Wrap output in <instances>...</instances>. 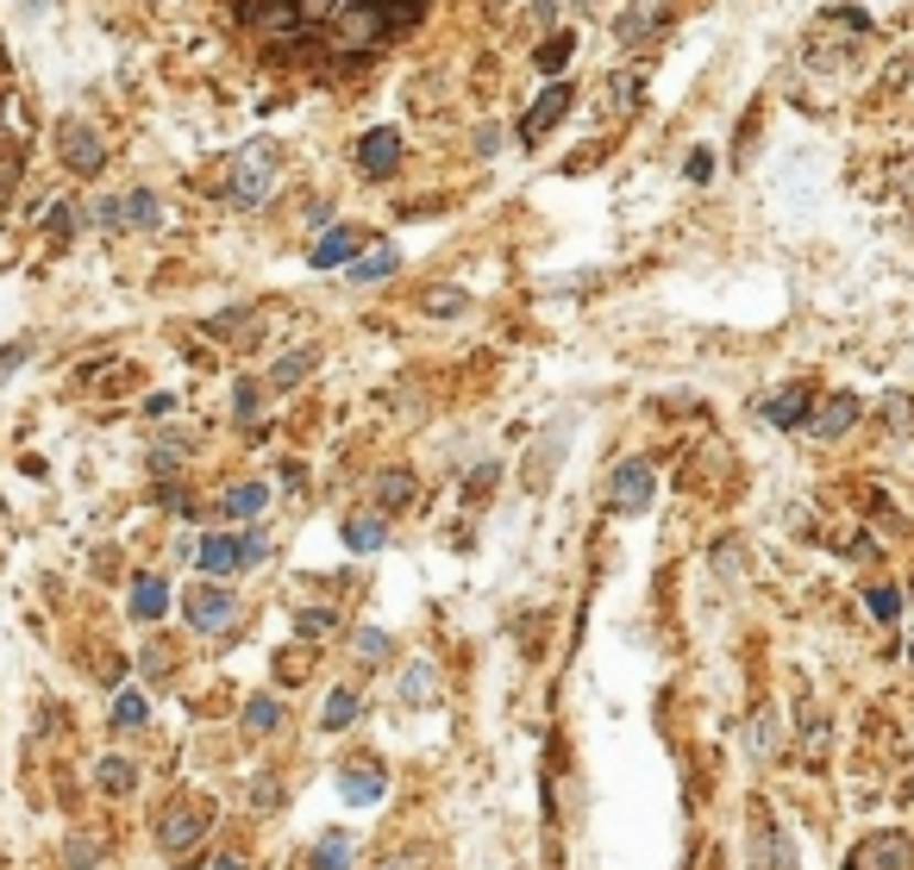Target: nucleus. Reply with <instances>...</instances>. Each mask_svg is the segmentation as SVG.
Here are the masks:
<instances>
[{
	"label": "nucleus",
	"mask_w": 914,
	"mask_h": 870,
	"mask_svg": "<svg viewBox=\"0 0 914 870\" xmlns=\"http://www.w3.org/2000/svg\"><path fill=\"white\" fill-rule=\"evenodd\" d=\"M276 163H282V151L270 138H251L245 151H233V163H226V201L233 207H264L276 189Z\"/></svg>",
	"instance_id": "1"
},
{
	"label": "nucleus",
	"mask_w": 914,
	"mask_h": 870,
	"mask_svg": "<svg viewBox=\"0 0 914 870\" xmlns=\"http://www.w3.org/2000/svg\"><path fill=\"white\" fill-rule=\"evenodd\" d=\"M214 827V802H170V808L157 814V851L163 858H182V851H195Z\"/></svg>",
	"instance_id": "2"
},
{
	"label": "nucleus",
	"mask_w": 914,
	"mask_h": 870,
	"mask_svg": "<svg viewBox=\"0 0 914 870\" xmlns=\"http://www.w3.org/2000/svg\"><path fill=\"white\" fill-rule=\"evenodd\" d=\"M383 32H389V13H383L376 0H345V7L332 13V39H338V51H376Z\"/></svg>",
	"instance_id": "3"
},
{
	"label": "nucleus",
	"mask_w": 914,
	"mask_h": 870,
	"mask_svg": "<svg viewBox=\"0 0 914 870\" xmlns=\"http://www.w3.org/2000/svg\"><path fill=\"white\" fill-rule=\"evenodd\" d=\"M57 157L69 175H100L107 170V138L88 119H57Z\"/></svg>",
	"instance_id": "4"
},
{
	"label": "nucleus",
	"mask_w": 914,
	"mask_h": 870,
	"mask_svg": "<svg viewBox=\"0 0 914 870\" xmlns=\"http://www.w3.org/2000/svg\"><path fill=\"white\" fill-rule=\"evenodd\" d=\"M182 614H189V626H195V633H226V626L238 620V595H233V589H226L219 577H214V582L201 577L195 595L182 601Z\"/></svg>",
	"instance_id": "5"
},
{
	"label": "nucleus",
	"mask_w": 914,
	"mask_h": 870,
	"mask_svg": "<svg viewBox=\"0 0 914 870\" xmlns=\"http://www.w3.org/2000/svg\"><path fill=\"white\" fill-rule=\"evenodd\" d=\"M607 502H614V514H645V507L658 502V476H652V464H621L614 470V483H607Z\"/></svg>",
	"instance_id": "6"
},
{
	"label": "nucleus",
	"mask_w": 914,
	"mask_h": 870,
	"mask_svg": "<svg viewBox=\"0 0 914 870\" xmlns=\"http://www.w3.org/2000/svg\"><path fill=\"white\" fill-rule=\"evenodd\" d=\"M570 100H577V95H570V82H551V88H545V95L533 100V114L520 119V144H539V138L570 114Z\"/></svg>",
	"instance_id": "7"
},
{
	"label": "nucleus",
	"mask_w": 914,
	"mask_h": 870,
	"mask_svg": "<svg viewBox=\"0 0 914 870\" xmlns=\"http://www.w3.org/2000/svg\"><path fill=\"white\" fill-rule=\"evenodd\" d=\"M395 163H401V132L395 126H370L357 138V170L364 175H395Z\"/></svg>",
	"instance_id": "8"
},
{
	"label": "nucleus",
	"mask_w": 914,
	"mask_h": 870,
	"mask_svg": "<svg viewBox=\"0 0 914 870\" xmlns=\"http://www.w3.org/2000/svg\"><path fill=\"white\" fill-rule=\"evenodd\" d=\"M383 790H389V771H383V764H345V771H338V795H345L351 808H376Z\"/></svg>",
	"instance_id": "9"
},
{
	"label": "nucleus",
	"mask_w": 914,
	"mask_h": 870,
	"mask_svg": "<svg viewBox=\"0 0 914 870\" xmlns=\"http://www.w3.org/2000/svg\"><path fill=\"white\" fill-rule=\"evenodd\" d=\"M195 558H201V577H233V570H245V539L207 533V539L195 545Z\"/></svg>",
	"instance_id": "10"
},
{
	"label": "nucleus",
	"mask_w": 914,
	"mask_h": 870,
	"mask_svg": "<svg viewBox=\"0 0 914 870\" xmlns=\"http://www.w3.org/2000/svg\"><path fill=\"white\" fill-rule=\"evenodd\" d=\"M126 608H132V620L157 626V620L170 614V582L157 577V570H138V577H132V601H126Z\"/></svg>",
	"instance_id": "11"
},
{
	"label": "nucleus",
	"mask_w": 914,
	"mask_h": 870,
	"mask_svg": "<svg viewBox=\"0 0 914 870\" xmlns=\"http://www.w3.org/2000/svg\"><path fill=\"white\" fill-rule=\"evenodd\" d=\"M908 864H914V846L908 839H895V833H883V839H871L846 870H908Z\"/></svg>",
	"instance_id": "12"
},
{
	"label": "nucleus",
	"mask_w": 914,
	"mask_h": 870,
	"mask_svg": "<svg viewBox=\"0 0 914 870\" xmlns=\"http://www.w3.org/2000/svg\"><path fill=\"white\" fill-rule=\"evenodd\" d=\"M351 257H357V226H326V238L308 251L313 270H345Z\"/></svg>",
	"instance_id": "13"
},
{
	"label": "nucleus",
	"mask_w": 914,
	"mask_h": 870,
	"mask_svg": "<svg viewBox=\"0 0 914 870\" xmlns=\"http://www.w3.org/2000/svg\"><path fill=\"white\" fill-rule=\"evenodd\" d=\"M852 426H858V395H834V401H827V407L815 413V420H808V432L834 445V439H846Z\"/></svg>",
	"instance_id": "14"
},
{
	"label": "nucleus",
	"mask_w": 914,
	"mask_h": 870,
	"mask_svg": "<svg viewBox=\"0 0 914 870\" xmlns=\"http://www.w3.org/2000/svg\"><path fill=\"white\" fill-rule=\"evenodd\" d=\"M752 870H789V839L777 820H752Z\"/></svg>",
	"instance_id": "15"
},
{
	"label": "nucleus",
	"mask_w": 914,
	"mask_h": 870,
	"mask_svg": "<svg viewBox=\"0 0 914 870\" xmlns=\"http://www.w3.org/2000/svg\"><path fill=\"white\" fill-rule=\"evenodd\" d=\"M119 226H132V233H157V226H163V207H157V194H151V189L119 194Z\"/></svg>",
	"instance_id": "16"
},
{
	"label": "nucleus",
	"mask_w": 914,
	"mask_h": 870,
	"mask_svg": "<svg viewBox=\"0 0 914 870\" xmlns=\"http://www.w3.org/2000/svg\"><path fill=\"white\" fill-rule=\"evenodd\" d=\"M264 507H270V483H233L226 502H219V514H226V520H257Z\"/></svg>",
	"instance_id": "17"
},
{
	"label": "nucleus",
	"mask_w": 914,
	"mask_h": 870,
	"mask_svg": "<svg viewBox=\"0 0 914 870\" xmlns=\"http://www.w3.org/2000/svg\"><path fill=\"white\" fill-rule=\"evenodd\" d=\"M251 25L264 32V39H294L301 32V13H294V0H264L251 13Z\"/></svg>",
	"instance_id": "18"
},
{
	"label": "nucleus",
	"mask_w": 914,
	"mask_h": 870,
	"mask_svg": "<svg viewBox=\"0 0 914 870\" xmlns=\"http://www.w3.org/2000/svg\"><path fill=\"white\" fill-rule=\"evenodd\" d=\"M551 458L564 464V432H545L539 445H533V464H526V488H533V495L551 488Z\"/></svg>",
	"instance_id": "19"
},
{
	"label": "nucleus",
	"mask_w": 914,
	"mask_h": 870,
	"mask_svg": "<svg viewBox=\"0 0 914 870\" xmlns=\"http://www.w3.org/2000/svg\"><path fill=\"white\" fill-rule=\"evenodd\" d=\"M764 420L783 426V432L808 426V388H783V395H771V401H764Z\"/></svg>",
	"instance_id": "20"
},
{
	"label": "nucleus",
	"mask_w": 914,
	"mask_h": 870,
	"mask_svg": "<svg viewBox=\"0 0 914 870\" xmlns=\"http://www.w3.org/2000/svg\"><path fill=\"white\" fill-rule=\"evenodd\" d=\"M370 495H376V514H401V507L413 502V476L408 470H383L370 483Z\"/></svg>",
	"instance_id": "21"
},
{
	"label": "nucleus",
	"mask_w": 914,
	"mask_h": 870,
	"mask_svg": "<svg viewBox=\"0 0 914 870\" xmlns=\"http://www.w3.org/2000/svg\"><path fill=\"white\" fill-rule=\"evenodd\" d=\"M345 270H351V282H389V276L401 270V251H389V245H370V257H351Z\"/></svg>",
	"instance_id": "22"
},
{
	"label": "nucleus",
	"mask_w": 914,
	"mask_h": 870,
	"mask_svg": "<svg viewBox=\"0 0 914 870\" xmlns=\"http://www.w3.org/2000/svg\"><path fill=\"white\" fill-rule=\"evenodd\" d=\"M383 539H389V514H351L345 520L351 551H383Z\"/></svg>",
	"instance_id": "23"
},
{
	"label": "nucleus",
	"mask_w": 914,
	"mask_h": 870,
	"mask_svg": "<svg viewBox=\"0 0 914 870\" xmlns=\"http://www.w3.org/2000/svg\"><path fill=\"white\" fill-rule=\"evenodd\" d=\"M464 308H470V294L451 289V282H432V289L420 294V313H427V320H458Z\"/></svg>",
	"instance_id": "24"
},
{
	"label": "nucleus",
	"mask_w": 914,
	"mask_h": 870,
	"mask_svg": "<svg viewBox=\"0 0 914 870\" xmlns=\"http://www.w3.org/2000/svg\"><path fill=\"white\" fill-rule=\"evenodd\" d=\"M100 790H107V795H132L138 790V764H132V758H119V752H107V758H100Z\"/></svg>",
	"instance_id": "25"
},
{
	"label": "nucleus",
	"mask_w": 914,
	"mask_h": 870,
	"mask_svg": "<svg viewBox=\"0 0 914 870\" xmlns=\"http://www.w3.org/2000/svg\"><path fill=\"white\" fill-rule=\"evenodd\" d=\"M357 715H364V696H357V689H332V696H326V715H320V720H326V733H345Z\"/></svg>",
	"instance_id": "26"
},
{
	"label": "nucleus",
	"mask_w": 914,
	"mask_h": 870,
	"mask_svg": "<svg viewBox=\"0 0 914 870\" xmlns=\"http://www.w3.org/2000/svg\"><path fill=\"white\" fill-rule=\"evenodd\" d=\"M238 720H245V733L264 739V733H276V727H282V701H276V696H251Z\"/></svg>",
	"instance_id": "27"
},
{
	"label": "nucleus",
	"mask_w": 914,
	"mask_h": 870,
	"mask_svg": "<svg viewBox=\"0 0 914 870\" xmlns=\"http://www.w3.org/2000/svg\"><path fill=\"white\" fill-rule=\"evenodd\" d=\"M570 51H577V32H551V39H545L539 51H533V63H539L545 76H558V69L570 63Z\"/></svg>",
	"instance_id": "28"
},
{
	"label": "nucleus",
	"mask_w": 914,
	"mask_h": 870,
	"mask_svg": "<svg viewBox=\"0 0 914 870\" xmlns=\"http://www.w3.org/2000/svg\"><path fill=\"white\" fill-rule=\"evenodd\" d=\"M432 696H439V677H432V664H413L408 677H401V701H408V708H427Z\"/></svg>",
	"instance_id": "29"
},
{
	"label": "nucleus",
	"mask_w": 914,
	"mask_h": 870,
	"mask_svg": "<svg viewBox=\"0 0 914 870\" xmlns=\"http://www.w3.org/2000/svg\"><path fill=\"white\" fill-rule=\"evenodd\" d=\"M313 870H351V839L345 833H326V839L313 846Z\"/></svg>",
	"instance_id": "30"
},
{
	"label": "nucleus",
	"mask_w": 914,
	"mask_h": 870,
	"mask_svg": "<svg viewBox=\"0 0 914 870\" xmlns=\"http://www.w3.org/2000/svg\"><path fill=\"white\" fill-rule=\"evenodd\" d=\"M63 864H69V870H95L100 864V839H95V833H76V839L63 846Z\"/></svg>",
	"instance_id": "31"
},
{
	"label": "nucleus",
	"mask_w": 914,
	"mask_h": 870,
	"mask_svg": "<svg viewBox=\"0 0 914 870\" xmlns=\"http://www.w3.org/2000/svg\"><path fill=\"white\" fill-rule=\"evenodd\" d=\"M308 369H313V351H289V357L270 369V388H294L301 376H308Z\"/></svg>",
	"instance_id": "32"
},
{
	"label": "nucleus",
	"mask_w": 914,
	"mask_h": 870,
	"mask_svg": "<svg viewBox=\"0 0 914 870\" xmlns=\"http://www.w3.org/2000/svg\"><path fill=\"white\" fill-rule=\"evenodd\" d=\"M389 652H395V638L383 633V626H357V658L364 664H383Z\"/></svg>",
	"instance_id": "33"
},
{
	"label": "nucleus",
	"mask_w": 914,
	"mask_h": 870,
	"mask_svg": "<svg viewBox=\"0 0 914 870\" xmlns=\"http://www.w3.org/2000/svg\"><path fill=\"white\" fill-rule=\"evenodd\" d=\"M144 715H151V708H144L138 689H119L114 696V727H144Z\"/></svg>",
	"instance_id": "34"
},
{
	"label": "nucleus",
	"mask_w": 914,
	"mask_h": 870,
	"mask_svg": "<svg viewBox=\"0 0 914 870\" xmlns=\"http://www.w3.org/2000/svg\"><path fill=\"white\" fill-rule=\"evenodd\" d=\"M44 233H51V245H69V238H76V207L57 201V207L44 213Z\"/></svg>",
	"instance_id": "35"
},
{
	"label": "nucleus",
	"mask_w": 914,
	"mask_h": 870,
	"mask_svg": "<svg viewBox=\"0 0 914 870\" xmlns=\"http://www.w3.org/2000/svg\"><path fill=\"white\" fill-rule=\"evenodd\" d=\"M207 332H214V339H238V332H257V313H251V308H233V313H219V320H207Z\"/></svg>",
	"instance_id": "36"
},
{
	"label": "nucleus",
	"mask_w": 914,
	"mask_h": 870,
	"mask_svg": "<svg viewBox=\"0 0 914 870\" xmlns=\"http://www.w3.org/2000/svg\"><path fill=\"white\" fill-rule=\"evenodd\" d=\"M376 870H427V851L395 846V851H383V858H376Z\"/></svg>",
	"instance_id": "37"
},
{
	"label": "nucleus",
	"mask_w": 914,
	"mask_h": 870,
	"mask_svg": "<svg viewBox=\"0 0 914 870\" xmlns=\"http://www.w3.org/2000/svg\"><path fill=\"white\" fill-rule=\"evenodd\" d=\"M257 407H264V388H257V383H238V388H233V413H238L245 426H251V420H257Z\"/></svg>",
	"instance_id": "38"
},
{
	"label": "nucleus",
	"mask_w": 914,
	"mask_h": 870,
	"mask_svg": "<svg viewBox=\"0 0 914 870\" xmlns=\"http://www.w3.org/2000/svg\"><path fill=\"white\" fill-rule=\"evenodd\" d=\"M345 0H294V13H301V25H332V13H338Z\"/></svg>",
	"instance_id": "39"
},
{
	"label": "nucleus",
	"mask_w": 914,
	"mask_h": 870,
	"mask_svg": "<svg viewBox=\"0 0 914 870\" xmlns=\"http://www.w3.org/2000/svg\"><path fill=\"white\" fill-rule=\"evenodd\" d=\"M864 601H871V614L883 620V626H895V620H902V595H895V589H871Z\"/></svg>",
	"instance_id": "40"
},
{
	"label": "nucleus",
	"mask_w": 914,
	"mask_h": 870,
	"mask_svg": "<svg viewBox=\"0 0 914 870\" xmlns=\"http://www.w3.org/2000/svg\"><path fill=\"white\" fill-rule=\"evenodd\" d=\"M745 752L771 758V720H752V727H745Z\"/></svg>",
	"instance_id": "41"
},
{
	"label": "nucleus",
	"mask_w": 914,
	"mask_h": 870,
	"mask_svg": "<svg viewBox=\"0 0 914 870\" xmlns=\"http://www.w3.org/2000/svg\"><path fill=\"white\" fill-rule=\"evenodd\" d=\"M25 351H32V339H13V345L0 351V383H7V376H13V369L25 364Z\"/></svg>",
	"instance_id": "42"
},
{
	"label": "nucleus",
	"mask_w": 914,
	"mask_h": 870,
	"mask_svg": "<svg viewBox=\"0 0 914 870\" xmlns=\"http://www.w3.org/2000/svg\"><path fill=\"white\" fill-rule=\"evenodd\" d=\"M13 182H20V151H7V144H0V194L13 189Z\"/></svg>",
	"instance_id": "43"
},
{
	"label": "nucleus",
	"mask_w": 914,
	"mask_h": 870,
	"mask_svg": "<svg viewBox=\"0 0 914 870\" xmlns=\"http://www.w3.org/2000/svg\"><path fill=\"white\" fill-rule=\"evenodd\" d=\"M301 633H308V638H326V633H332V614H326V608H313V614H301Z\"/></svg>",
	"instance_id": "44"
},
{
	"label": "nucleus",
	"mask_w": 914,
	"mask_h": 870,
	"mask_svg": "<svg viewBox=\"0 0 914 870\" xmlns=\"http://www.w3.org/2000/svg\"><path fill=\"white\" fill-rule=\"evenodd\" d=\"M682 175H689V182H708V175H714V157H708V151H696L689 163H682Z\"/></svg>",
	"instance_id": "45"
},
{
	"label": "nucleus",
	"mask_w": 914,
	"mask_h": 870,
	"mask_svg": "<svg viewBox=\"0 0 914 870\" xmlns=\"http://www.w3.org/2000/svg\"><path fill=\"white\" fill-rule=\"evenodd\" d=\"M264 558H270V539H264V533H245V570L264 563Z\"/></svg>",
	"instance_id": "46"
},
{
	"label": "nucleus",
	"mask_w": 914,
	"mask_h": 870,
	"mask_svg": "<svg viewBox=\"0 0 914 870\" xmlns=\"http://www.w3.org/2000/svg\"><path fill=\"white\" fill-rule=\"evenodd\" d=\"M276 795H282V783H276V776H257V790H251L257 808H276Z\"/></svg>",
	"instance_id": "47"
},
{
	"label": "nucleus",
	"mask_w": 914,
	"mask_h": 870,
	"mask_svg": "<svg viewBox=\"0 0 914 870\" xmlns=\"http://www.w3.org/2000/svg\"><path fill=\"white\" fill-rule=\"evenodd\" d=\"M207 870H251V864H245L238 851H219V858H214V864H207Z\"/></svg>",
	"instance_id": "48"
},
{
	"label": "nucleus",
	"mask_w": 914,
	"mask_h": 870,
	"mask_svg": "<svg viewBox=\"0 0 914 870\" xmlns=\"http://www.w3.org/2000/svg\"><path fill=\"white\" fill-rule=\"evenodd\" d=\"M558 7H564V0H539V20L551 25V20H558Z\"/></svg>",
	"instance_id": "49"
},
{
	"label": "nucleus",
	"mask_w": 914,
	"mask_h": 870,
	"mask_svg": "<svg viewBox=\"0 0 914 870\" xmlns=\"http://www.w3.org/2000/svg\"><path fill=\"white\" fill-rule=\"evenodd\" d=\"M488 7H507V0H488Z\"/></svg>",
	"instance_id": "50"
},
{
	"label": "nucleus",
	"mask_w": 914,
	"mask_h": 870,
	"mask_svg": "<svg viewBox=\"0 0 914 870\" xmlns=\"http://www.w3.org/2000/svg\"><path fill=\"white\" fill-rule=\"evenodd\" d=\"M95 870H100V864H95Z\"/></svg>",
	"instance_id": "51"
}]
</instances>
